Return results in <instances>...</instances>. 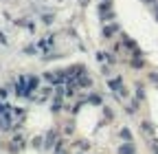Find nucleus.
<instances>
[{"label": "nucleus", "mask_w": 158, "mask_h": 154, "mask_svg": "<svg viewBox=\"0 0 158 154\" xmlns=\"http://www.w3.org/2000/svg\"><path fill=\"white\" fill-rule=\"evenodd\" d=\"M121 139H125V141H130V139H132V134H130V130H121Z\"/></svg>", "instance_id": "7ed1b4c3"}, {"label": "nucleus", "mask_w": 158, "mask_h": 154, "mask_svg": "<svg viewBox=\"0 0 158 154\" xmlns=\"http://www.w3.org/2000/svg\"><path fill=\"white\" fill-rule=\"evenodd\" d=\"M118 154H134V145H121Z\"/></svg>", "instance_id": "f03ea898"}, {"label": "nucleus", "mask_w": 158, "mask_h": 154, "mask_svg": "<svg viewBox=\"0 0 158 154\" xmlns=\"http://www.w3.org/2000/svg\"><path fill=\"white\" fill-rule=\"evenodd\" d=\"M110 88L116 90V92H121V95H125V90H123V86H121V79H112V82H110Z\"/></svg>", "instance_id": "f257e3e1"}]
</instances>
